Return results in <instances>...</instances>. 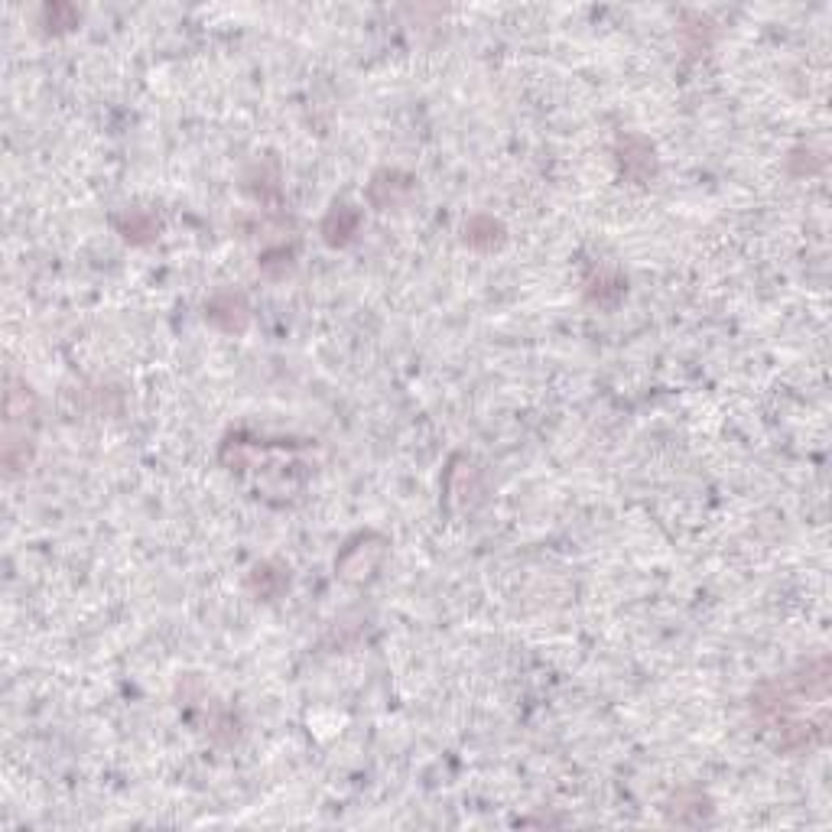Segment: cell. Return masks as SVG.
<instances>
[{
  "instance_id": "6da1fadb",
  "label": "cell",
  "mask_w": 832,
  "mask_h": 832,
  "mask_svg": "<svg viewBox=\"0 0 832 832\" xmlns=\"http://www.w3.org/2000/svg\"><path fill=\"white\" fill-rule=\"evenodd\" d=\"M810 699H829V663L819 657L816 663H806L800 673L780 676V680L764 683L758 693L751 696L754 715L774 728L780 735V745L787 751H800L819 745L826 738V722L829 719H810Z\"/></svg>"
},
{
  "instance_id": "7a4b0ae2",
  "label": "cell",
  "mask_w": 832,
  "mask_h": 832,
  "mask_svg": "<svg viewBox=\"0 0 832 832\" xmlns=\"http://www.w3.org/2000/svg\"><path fill=\"white\" fill-rule=\"evenodd\" d=\"M33 429H36V397L26 381L7 374V416H4V459L7 475L23 472L33 459Z\"/></svg>"
},
{
  "instance_id": "3957f363",
  "label": "cell",
  "mask_w": 832,
  "mask_h": 832,
  "mask_svg": "<svg viewBox=\"0 0 832 832\" xmlns=\"http://www.w3.org/2000/svg\"><path fill=\"white\" fill-rule=\"evenodd\" d=\"M618 160H621V169H624V176H631L637 182H644L654 176V147L644 140V137H637V134H628V137H621L618 140Z\"/></svg>"
},
{
  "instance_id": "277c9868",
  "label": "cell",
  "mask_w": 832,
  "mask_h": 832,
  "mask_svg": "<svg viewBox=\"0 0 832 832\" xmlns=\"http://www.w3.org/2000/svg\"><path fill=\"white\" fill-rule=\"evenodd\" d=\"M205 316L212 319L218 329L241 332L247 325V306H244V299L238 293H218V296L208 299Z\"/></svg>"
},
{
  "instance_id": "5b68a950",
  "label": "cell",
  "mask_w": 832,
  "mask_h": 832,
  "mask_svg": "<svg viewBox=\"0 0 832 832\" xmlns=\"http://www.w3.org/2000/svg\"><path fill=\"white\" fill-rule=\"evenodd\" d=\"M358 225H361V215L351 205L342 202V205H332V212L325 215L322 234H325V241H329L332 247H345L351 238H355Z\"/></svg>"
},
{
  "instance_id": "8992f818",
  "label": "cell",
  "mask_w": 832,
  "mask_h": 832,
  "mask_svg": "<svg viewBox=\"0 0 832 832\" xmlns=\"http://www.w3.org/2000/svg\"><path fill=\"white\" fill-rule=\"evenodd\" d=\"M465 241L478 247V251H491V247H498L504 241V228L501 221H494L488 215H475L465 221Z\"/></svg>"
},
{
  "instance_id": "52a82bcc",
  "label": "cell",
  "mask_w": 832,
  "mask_h": 832,
  "mask_svg": "<svg viewBox=\"0 0 832 832\" xmlns=\"http://www.w3.org/2000/svg\"><path fill=\"white\" fill-rule=\"evenodd\" d=\"M585 283H589V286H585L589 299H592V303H602V306L618 303V299L624 296V290H628L618 273H598V277H589Z\"/></svg>"
},
{
  "instance_id": "ba28073f",
  "label": "cell",
  "mask_w": 832,
  "mask_h": 832,
  "mask_svg": "<svg viewBox=\"0 0 832 832\" xmlns=\"http://www.w3.org/2000/svg\"><path fill=\"white\" fill-rule=\"evenodd\" d=\"M121 225V234L127 241H150L156 231H160V221H156L153 215L147 212H134V215H127L124 221H117Z\"/></svg>"
}]
</instances>
